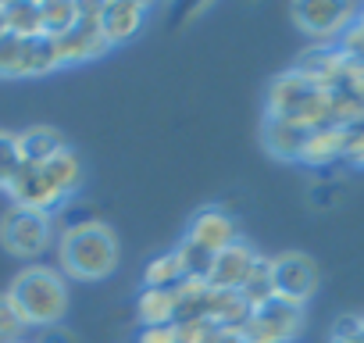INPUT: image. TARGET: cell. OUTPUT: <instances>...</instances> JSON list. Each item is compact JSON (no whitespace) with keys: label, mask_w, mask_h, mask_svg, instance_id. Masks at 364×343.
Segmentation results:
<instances>
[{"label":"cell","mask_w":364,"mask_h":343,"mask_svg":"<svg viewBox=\"0 0 364 343\" xmlns=\"http://www.w3.org/2000/svg\"><path fill=\"white\" fill-rule=\"evenodd\" d=\"M22 168H26V157L18 147V132H0V190H11Z\"/></svg>","instance_id":"d4e9b609"},{"label":"cell","mask_w":364,"mask_h":343,"mask_svg":"<svg viewBox=\"0 0 364 343\" xmlns=\"http://www.w3.org/2000/svg\"><path fill=\"white\" fill-rule=\"evenodd\" d=\"M82 186V164L72 150H61L58 157L43 161V164H26L18 172V179L11 183V197L18 208L29 211H43L50 215L54 208H61L75 190Z\"/></svg>","instance_id":"6da1fadb"},{"label":"cell","mask_w":364,"mask_h":343,"mask_svg":"<svg viewBox=\"0 0 364 343\" xmlns=\"http://www.w3.org/2000/svg\"><path fill=\"white\" fill-rule=\"evenodd\" d=\"M186 236L197 240L200 247H208L211 254H222L225 247L240 243V236H236V218L225 215L222 208H204V211H197L193 222H190V229H186Z\"/></svg>","instance_id":"8fae6325"},{"label":"cell","mask_w":364,"mask_h":343,"mask_svg":"<svg viewBox=\"0 0 364 343\" xmlns=\"http://www.w3.org/2000/svg\"><path fill=\"white\" fill-rule=\"evenodd\" d=\"M300 329H304V304H293L275 293L272 300L250 311L240 332L247 343H289L300 336Z\"/></svg>","instance_id":"5b68a950"},{"label":"cell","mask_w":364,"mask_h":343,"mask_svg":"<svg viewBox=\"0 0 364 343\" xmlns=\"http://www.w3.org/2000/svg\"><path fill=\"white\" fill-rule=\"evenodd\" d=\"M211 343H247V339H243L240 329H222V325H218V332L211 336Z\"/></svg>","instance_id":"e575fe53"},{"label":"cell","mask_w":364,"mask_h":343,"mask_svg":"<svg viewBox=\"0 0 364 343\" xmlns=\"http://www.w3.org/2000/svg\"><path fill=\"white\" fill-rule=\"evenodd\" d=\"M360 329H364V318H360V315H346V318L336 322L332 336H350V332H360Z\"/></svg>","instance_id":"d6a6232c"},{"label":"cell","mask_w":364,"mask_h":343,"mask_svg":"<svg viewBox=\"0 0 364 343\" xmlns=\"http://www.w3.org/2000/svg\"><path fill=\"white\" fill-rule=\"evenodd\" d=\"M136 315H139L143 329L146 325H175V297H171V290H146L143 286V293L136 300Z\"/></svg>","instance_id":"44dd1931"},{"label":"cell","mask_w":364,"mask_h":343,"mask_svg":"<svg viewBox=\"0 0 364 343\" xmlns=\"http://www.w3.org/2000/svg\"><path fill=\"white\" fill-rule=\"evenodd\" d=\"M250 304L243 300L240 290H211V300H208V318L222 329H243V322L250 318Z\"/></svg>","instance_id":"e0dca14e"},{"label":"cell","mask_w":364,"mask_h":343,"mask_svg":"<svg viewBox=\"0 0 364 343\" xmlns=\"http://www.w3.org/2000/svg\"><path fill=\"white\" fill-rule=\"evenodd\" d=\"M61 265L72 279L82 283H97L107 279L118 268V236L111 233V226L104 222H86V226H72L61 236Z\"/></svg>","instance_id":"277c9868"},{"label":"cell","mask_w":364,"mask_h":343,"mask_svg":"<svg viewBox=\"0 0 364 343\" xmlns=\"http://www.w3.org/2000/svg\"><path fill=\"white\" fill-rule=\"evenodd\" d=\"M293 22L300 26V33H307L318 43L328 40H343V33L357 22L360 8L357 4H293Z\"/></svg>","instance_id":"ba28073f"},{"label":"cell","mask_w":364,"mask_h":343,"mask_svg":"<svg viewBox=\"0 0 364 343\" xmlns=\"http://www.w3.org/2000/svg\"><path fill=\"white\" fill-rule=\"evenodd\" d=\"M61 68V51H58V40L50 36H33L29 40V75H47Z\"/></svg>","instance_id":"4316f807"},{"label":"cell","mask_w":364,"mask_h":343,"mask_svg":"<svg viewBox=\"0 0 364 343\" xmlns=\"http://www.w3.org/2000/svg\"><path fill=\"white\" fill-rule=\"evenodd\" d=\"M61 65H82L111 51L104 29H100V4H79V22L58 40Z\"/></svg>","instance_id":"52a82bcc"},{"label":"cell","mask_w":364,"mask_h":343,"mask_svg":"<svg viewBox=\"0 0 364 343\" xmlns=\"http://www.w3.org/2000/svg\"><path fill=\"white\" fill-rule=\"evenodd\" d=\"M254 261H257V250H254L250 243L240 240V243L225 247L222 254H215V265H211L208 286H211V290H240V286L247 283Z\"/></svg>","instance_id":"7c38bea8"},{"label":"cell","mask_w":364,"mask_h":343,"mask_svg":"<svg viewBox=\"0 0 364 343\" xmlns=\"http://www.w3.org/2000/svg\"><path fill=\"white\" fill-rule=\"evenodd\" d=\"M29 325L22 322V315L15 311L11 297L8 293H0V343H22V332Z\"/></svg>","instance_id":"83f0119b"},{"label":"cell","mask_w":364,"mask_h":343,"mask_svg":"<svg viewBox=\"0 0 364 343\" xmlns=\"http://www.w3.org/2000/svg\"><path fill=\"white\" fill-rule=\"evenodd\" d=\"M318 290V265L300 254V250H289V254H279L275 258V293L293 300V304H307V297H314Z\"/></svg>","instance_id":"9c48e42d"},{"label":"cell","mask_w":364,"mask_h":343,"mask_svg":"<svg viewBox=\"0 0 364 343\" xmlns=\"http://www.w3.org/2000/svg\"><path fill=\"white\" fill-rule=\"evenodd\" d=\"M171 254L178 258L182 279H204V283H208L211 265H215V254H211L208 247H200V243H197V240H190V236H182V240H178V247H175Z\"/></svg>","instance_id":"7402d4cb"},{"label":"cell","mask_w":364,"mask_h":343,"mask_svg":"<svg viewBox=\"0 0 364 343\" xmlns=\"http://www.w3.org/2000/svg\"><path fill=\"white\" fill-rule=\"evenodd\" d=\"M36 343H75V336L68 329H61V325H50V329H43V336Z\"/></svg>","instance_id":"836d02e7"},{"label":"cell","mask_w":364,"mask_h":343,"mask_svg":"<svg viewBox=\"0 0 364 343\" xmlns=\"http://www.w3.org/2000/svg\"><path fill=\"white\" fill-rule=\"evenodd\" d=\"M8 297L15 304V311L22 315L26 325H40V329H50L65 318L68 311V283L61 272L47 268V265H29L22 268L11 286H8Z\"/></svg>","instance_id":"7a4b0ae2"},{"label":"cell","mask_w":364,"mask_h":343,"mask_svg":"<svg viewBox=\"0 0 364 343\" xmlns=\"http://www.w3.org/2000/svg\"><path fill=\"white\" fill-rule=\"evenodd\" d=\"M339 194H343L339 183H321V186H314V204H318V208H328V204L339 201Z\"/></svg>","instance_id":"1f68e13d"},{"label":"cell","mask_w":364,"mask_h":343,"mask_svg":"<svg viewBox=\"0 0 364 343\" xmlns=\"http://www.w3.org/2000/svg\"><path fill=\"white\" fill-rule=\"evenodd\" d=\"M136 343H175V325H146Z\"/></svg>","instance_id":"4dcf8cb0"},{"label":"cell","mask_w":364,"mask_h":343,"mask_svg":"<svg viewBox=\"0 0 364 343\" xmlns=\"http://www.w3.org/2000/svg\"><path fill=\"white\" fill-rule=\"evenodd\" d=\"M29 75V40L4 33L0 36V79H18Z\"/></svg>","instance_id":"603a6c76"},{"label":"cell","mask_w":364,"mask_h":343,"mask_svg":"<svg viewBox=\"0 0 364 343\" xmlns=\"http://www.w3.org/2000/svg\"><path fill=\"white\" fill-rule=\"evenodd\" d=\"M8 33V26H4V4H0V36Z\"/></svg>","instance_id":"8d00e7d4"},{"label":"cell","mask_w":364,"mask_h":343,"mask_svg":"<svg viewBox=\"0 0 364 343\" xmlns=\"http://www.w3.org/2000/svg\"><path fill=\"white\" fill-rule=\"evenodd\" d=\"M18 147H22L26 164H43V161L58 157L61 150H68L65 136L58 129H50V125H33V129L18 132Z\"/></svg>","instance_id":"2e32d148"},{"label":"cell","mask_w":364,"mask_h":343,"mask_svg":"<svg viewBox=\"0 0 364 343\" xmlns=\"http://www.w3.org/2000/svg\"><path fill=\"white\" fill-rule=\"evenodd\" d=\"M357 26H364V8H360V15H357Z\"/></svg>","instance_id":"74e56055"},{"label":"cell","mask_w":364,"mask_h":343,"mask_svg":"<svg viewBox=\"0 0 364 343\" xmlns=\"http://www.w3.org/2000/svg\"><path fill=\"white\" fill-rule=\"evenodd\" d=\"M307 136H311V129L300 125V122H289V118H268L264 115V122H261L264 150L272 157H282V161H300L304 147H307Z\"/></svg>","instance_id":"4fadbf2b"},{"label":"cell","mask_w":364,"mask_h":343,"mask_svg":"<svg viewBox=\"0 0 364 343\" xmlns=\"http://www.w3.org/2000/svg\"><path fill=\"white\" fill-rule=\"evenodd\" d=\"M264 115L289 118V122H300L307 129H321V125H332V93L314 86L296 68H289V72L272 79L268 97H264Z\"/></svg>","instance_id":"3957f363"},{"label":"cell","mask_w":364,"mask_h":343,"mask_svg":"<svg viewBox=\"0 0 364 343\" xmlns=\"http://www.w3.org/2000/svg\"><path fill=\"white\" fill-rule=\"evenodd\" d=\"M346 161L350 164H364V125L346 129Z\"/></svg>","instance_id":"f546056e"},{"label":"cell","mask_w":364,"mask_h":343,"mask_svg":"<svg viewBox=\"0 0 364 343\" xmlns=\"http://www.w3.org/2000/svg\"><path fill=\"white\" fill-rule=\"evenodd\" d=\"M332 343H364V329L360 332H350V336H332Z\"/></svg>","instance_id":"d590c367"},{"label":"cell","mask_w":364,"mask_h":343,"mask_svg":"<svg viewBox=\"0 0 364 343\" xmlns=\"http://www.w3.org/2000/svg\"><path fill=\"white\" fill-rule=\"evenodd\" d=\"M240 293H243V300H247L250 307H261L264 300H272V297H275V258L257 254V261H254L247 283L240 286Z\"/></svg>","instance_id":"ffe728a7"},{"label":"cell","mask_w":364,"mask_h":343,"mask_svg":"<svg viewBox=\"0 0 364 343\" xmlns=\"http://www.w3.org/2000/svg\"><path fill=\"white\" fill-rule=\"evenodd\" d=\"M4 26L22 40L43 36V11L36 0H11V4H4Z\"/></svg>","instance_id":"d6986e66"},{"label":"cell","mask_w":364,"mask_h":343,"mask_svg":"<svg viewBox=\"0 0 364 343\" xmlns=\"http://www.w3.org/2000/svg\"><path fill=\"white\" fill-rule=\"evenodd\" d=\"M218 325L211 318H190V322H175V343H211Z\"/></svg>","instance_id":"f1b7e54d"},{"label":"cell","mask_w":364,"mask_h":343,"mask_svg":"<svg viewBox=\"0 0 364 343\" xmlns=\"http://www.w3.org/2000/svg\"><path fill=\"white\" fill-rule=\"evenodd\" d=\"M350 65H353V58H346L339 47H314V51H304V58L296 61V72L300 75H307L314 86H321V90H339L343 83H346V75H350Z\"/></svg>","instance_id":"30bf717a"},{"label":"cell","mask_w":364,"mask_h":343,"mask_svg":"<svg viewBox=\"0 0 364 343\" xmlns=\"http://www.w3.org/2000/svg\"><path fill=\"white\" fill-rule=\"evenodd\" d=\"M182 283V268H178V258L175 254H161L146 265L143 272V286L146 290H175Z\"/></svg>","instance_id":"484cf974"},{"label":"cell","mask_w":364,"mask_h":343,"mask_svg":"<svg viewBox=\"0 0 364 343\" xmlns=\"http://www.w3.org/2000/svg\"><path fill=\"white\" fill-rule=\"evenodd\" d=\"M40 11H43V36H50V40H61L79 22V4L75 0H43Z\"/></svg>","instance_id":"cb8c5ba5"},{"label":"cell","mask_w":364,"mask_h":343,"mask_svg":"<svg viewBox=\"0 0 364 343\" xmlns=\"http://www.w3.org/2000/svg\"><path fill=\"white\" fill-rule=\"evenodd\" d=\"M0 243L15 258H36L50 243V215L29 208H8L0 218Z\"/></svg>","instance_id":"8992f818"},{"label":"cell","mask_w":364,"mask_h":343,"mask_svg":"<svg viewBox=\"0 0 364 343\" xmlns=\"http://www.w3.org/2000/svg\"><path fill=\"white\" fill-rule=\"evenodd\" d=\"M336 157H346V129H339V125L311 129L300 161L311 164V168H325V164H332Z\"/></svg>","instance_id":"9a60e30c"},{"label":"cell","mask_w":364,"mask_h":343,"mask_svg":"<svg viewBox=\"0 0 364 343\" xmlns=\"http://www.w3.org/2000/svg\"><path fill=\"white\" fill-rule=\"evenodd\" d=\"M146 19V4H136V0H111V4H100V29L107 36V43H125L143 29Z\"/></svg>","instance_id":"5bb4252c"},{"label":"cell","mask_w":364,"mask_h":343,"mask_svg":"<svg viewBox=\"0 0 364 343\" xmlns=\"http://www.w3.org/2000/svg\"><path fill=\"white\" fill-rule=\"evenodd\" d=\"M175 322H190V318H208V300H211V286L204 279H182L175 290Z\"/></svg>","instance_id":"ac0fdd59"}]
</instances>
